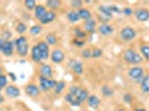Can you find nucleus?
Wrapping results in <instances>:
<instances>
[{"label":"nucleus","mask_w":149,"mask_h":111,"mask_svg":"<svg viewBox=\"0 0 149 111\" xmlns=\"http://www.w3.org/2000/svg\"><path fill=\"white\" fill-rule=\"evenodd\" d=\"M0 51L6 56V57L13 56V51H15V41H11V40L5 41V43H3V46H2V48H1Z\"/></svg>","instance_id":"nucleus-9"},{"label":"nucleus","mask_w":149,"mask_h":111,"mask_svg":"<svg viewBox=\"0 0 149 111\" xmlns=\"http://www.w3.org/2000/svg\"><path fill=\"white\" fill-rule=\"evenodd\" d=\"M113 27L111 25H108V24H101L98 27V32H99L101 36H105V37H109L113 33Z\"/></svg>","instance_id":"nucleus-11"},{"label":"nucleus","mask_w":149,"mask_h":111,"mask_svg":"<svg viewBox=\"0 0 149 111\" xmlns=\"http://www.w3.org/2000/svg\"><path fill=\"white\" fill-rule=\"evenodd\" d=\"M128 76L132 81L135 82H141L145 72H143V69L139 66H134L128 70Z\"/></svg>","instance_id":"nucleus-3"},{"label":"nucleus","mask_w":149,"mask_h":111,"mask_svg":"<svg viewBox=\"0 0 149 111\" xmlns=\"http://www.w3.org/2000/svg\"><path fill=\"white\" fill-rule=\"evenodd\" d=\"M140 89L143 93H149V74L143 76V80L140 82Z\"/></svg>","instance_id":"nucleus-22"},{"label":"nucleus","mask_w":149,"mask_h":111,"mask_svg":"<svg viewBox=\"0 0 149 111\" xmlns=\"http://www.w3.org/2000/svg\"><path fill=\"white\" fill-rule=\"evenodd\" d=\"M101 93H102V96L109 98V97H112V96H113V90H112L110 87H108L105 85V86L101 87Z\"/></svg>","instance_id":"nucleus-30"},{"label":"nucleus","mask_w":149,"mask_h":111,"mask_svg":"<svg viewBox=\"0 0 149 111\" xmlns=\"http://www.w3.org/2000/svg\"><path fill=\"white\" fill-rule=\"evenodd\" d=\"M15 47L17 50V53L22 58L27 57L29 53V44L25 36H20L15 40Z\"/></svg>","instance_id":"nucleus-2"},{"label":"nucleus","mask_w":149,"mask_h":111,"mask_svg":"<svg viewBox=\"0 0 149 111\" xmlns=\"http://www.w3.org/2000/svg\"><path fill=\"white\" fill-rule=\"evenodd\" d=\"M11 36H13V33H11L10 31H5V32H2L1 39L5 40V41H9V39L11 38Z\"/></svg>","instance_id":"nucleus-40"},{"label":"nucleus","mask_w":149,"mask_h":111,"mask_svg":"<svg viewBox=\"0 0 149 111\" xmlns=\"http://www.w3.org/2000/svg\"><path fill=\"white\" fill-rule=\"evenodd\" d=\"M135 17L137 18V20L145 22V21H148L149 20V10L146 8H139L135 10Z\"/></svg>","instance_id":"nucleus-8"},{"label":"nucleus","mask_w":149,"mask_h":111,"mask_svg":"<svg viewBox=\"0 0 149 111\" xmlns=\"http://www.w3.org/2000/svg\"><path fill=\"white\" fill-rule=\"evenodd\" d=\"M33 11H35V17H36L38 20H40V19L46 15V12H47L48 10H47L46 6H44V5H37V7L35 8Z\"/></svg>","instance_id":"nucleus-18"},{"label":"nucleus","mask_w":149,"mask_h":111,"mask_svg":"<svg viewBox=\"0 0 149 111\" xmlns=\"http://www.w3.org/2000/svg\"><path fill=\"white\" fill-rule=\"evenodd\" d=\"M74 36H76V38H77V39L85 40V38L87 37V33H86V31L81 30L80 28H74Z\"/></svg>","instance_id":"nucleus-31"},{"label":"nucleus","mask_w":149,"mask_h":111,"mask_svg":"<svg viewBox=\"0 0 149 111\" xmlns=\"http://www.w3.org/2000/svg\"><path fill=\"white\" fill-rule=\"evenodd\" d=\"M5 93H6L7 97L9 98H18L20 96V90L19 88H17L16 86H7L5 88Z\"/></svg>","instance_id":"nucleus-12"},{"label":"nucleus","mask_w":149,"mask_h":111,"mask_svg":"<svg viewBox=\"0 0 149 111\" xmlns=\"http://www.w3.org/2000/svg\"><path fill=\"white\" fill-rule=\"evenodd\" d=\"M134 111H148V110H146L145 108H137V109H135Z\"/></svg>","instance_id":"nucleus-47"},{"label":"nucleus","mask_w":149,"mask_h":111,"mask_svg":"<svg viewBox=\"0 0 149 111\" xmlns=\"http://www.w3.org/2000/svg\"><path fill=\"white\" fill-rule=\"evenodd\" d=\"M16 31L20 33V36H22V33H25L26 31H27V25H26L25 22H20L17 25V28H16Z\"/></svg>","instance_id":"nucleus-35"},{"label":"nucleus","mask_w":149,"mask_h":111,"mask_svg":"<svg viewBox=\"0 0 149 111\" xmlns=\"http://www.w3.org/2000/svg\"><path fill=\"white\" fill-rule=\"evenodd\" d=\"M81 88L79 86H71L69 88V91L68 92L70 94H72V96H77V93L79 92V90H80Z\"/></svg>","instance_id":"nucleus-38"},{"label":"nucleus","mask_w":149,"mask_h":111,"mask_svg":"<svg viewBox=\"0 0 149 111\" xmlns=\"http://www.w3.org/2000/svg\"><path fill=\"white\" fill-rule=\"evenodd\" d=\"M39 74L40 77H46V78H51L52 77V68L48 63H44L39 68Z\"/></svg>","instance_id":"nucleus-14"},{"label":"nucleus","mask_w":149,"mask_h":111,"mask_svg":"<svg viewBox=\"0 0 149 111\" xmlns=\"http://www.w3.org/2000/svg\"><path fill=\"white\" fill-rule=\"evenodd\" d=\"M140 53L143 58H145L146 60H149V44H143L140 47Z\"/></svg>","instance_id":"nucleus-32"},{"label":"nucleus","mask_w":149,"mask_h":111,"mask_svg":"<svg viewBox=\"0 0 149 111\" xmlns=\"http://www.w3.org/2000/svg\"><path fill=\"white\" fill-rule=\"evenodd\" d=\"M120 37L124 41H131L137 37V32L132 27L126 26L120 30Z\"/></svg>","instance_id":"nucleus-5"},{"label":"nucleus","mask_w":149,"mask_h":111,"mask_svg":"<svg viewBox=\"0 0 149 111\" xmlns=\"http://www.w3.org/2000/svg\"><path fill=\"white\" fill-rule=\"evenodd\" d=\"M60 6H61V1L60 0H48V1H46V7L50 8L52 11L55 9H58Z\"/></svg>","instance_id":"nucleus-27"},{"label":"nucleus","mask_w":149,"mask_h":111,"mask_svg":"<svg viewBox=\"0 0 149 111\" xmlns=\"http://www.w3.org/2000/svg\"><path fill=\"white\" fill-rule=\"evenodd\" d=\"M29 32H30L31 36H39L42 32V27H41V25H33L32 27H30Z\"/></svg>","instance_id":"nucleus-28"},{"label":"nucleus","mask_w":149,"mask_h":111,"mask_svg":"<svg viewBox=\"0 0 149 111\" xmlns=\"http://www.w3.org/2000/svg\"><path fill=\"white\" fill-rule=\"evenodd\" d=\"M3 43H5V40H2L1 38H0V50L2 48V46H3Z\"/></svg>","instance_id":"nucleus-46"},{"label":"nucleus","mask_w":149,"mask_h":111,"mask_svg":"<svg viewBox=\"0 0 149 111\" xmlns=\"http://www.w3.org/2000/svg\"><path fill=\"white\" fill-rule=\"evenodd\" d=\"M37 47L39 51L41 52V56H42V59L44 60H47L50 57V49H49V44L46 42L45 40H41L37 43Z\"/></svg>","instance_id":"nucleus-7"},{"label":"nucleus","mask_w":149,"mask_h":111,"mask_svg":"<svg viewBox=\"0 0 149 111\" xmlns=\"http://www.w3.org/2000/svg\"><path fill=\"white\" fill-rule=\"evenodd\" d=\"M74 97H76V98L78 99V100L80 101L81 103H82V102L87 101L88 97H89L88 90H87V89H84V88H81L80 90H79V92L77 93V96H74Z\"/></svg>","instance_id":"nucleus-24"},{"label":"nucleus","mask_w":149,"mask_h":111,"mask_svg":"<svg viewBox=\"0 0 149 111\" xmlns=\"http://www.w3.org/2000/svg\"><path fill=\"white\" fill-rule=\"evenodd\" d=\"M72 68V71H74L76 74H84V65L81 63L80 61H74L71 66Z\"/></svg>","instance_id":"nucleus-25"},{"label":"nucleus","mask_w":149,"mask_h":111,"mask_svg":"<svg viewBox=\"0 0 149 111\" xmlns=\"http://www.w3.org/2000/svg\"><path fill=\"white\" fill-rule=\"evenodd\" d=\"M8 86V77L6 74H0V91Z\"/></svg>","instance_id":"nucleus-34"},{"label":"nucleus","mask_w":149,"mask_h":111,"mask_svg":"<svg viewBox=\"0 0 149 111\" xmlns=\"http://www.w3.org/2000/svg\"><path fill=\"white\" fill-rule=\"evenodd\" d=\"M78 13H79L80 20H84V21H87V20L93 18V15L90 12V10H88L87 8H81V9H79Z\"/></svg>","instance_id":"nucleus-21"},{"label":"nucleus","mask_w":149,"mask_h":111,"mask_svg":"<svg viewBox=\"0 0 149 111\" xmlns=\"http://www.w3.org/2000/svg\"><path fill=\"white\" fill-rule=\"evenodd\" d=\"M25 7L27 8V10H35V8L37 7V2L35 0H26Z\"/></svg>","instance_id":"nucleus-33"},{"label":"nucleus","mask_w":149,"mask_h":111,"mask_svg":"<svg viewBox=\"0 0 149 111\" xmlns=\"http://www.w3.org/2000/svg\"><path fill=\"white\" fill-rule=\"evenodd\" d=\"M65 52L61 49H54L50 53V59L51 61L56 65H60L65 60Z\"/></svg>","instance_id":"nucleus-6"},{"label":"nucleus","mask_w":149,"mask_h":111,"mask_svg":"<svg viewBox=\"0 0 149 111\" xmlns=\"http://www.w3.org/2000/svg\"><path fill=\"white\" fill-rule=\"evenodd\" d=\"M72 43H74V46H77V47H82V46H85V40H81V39H74L72 40Z\"/></svg>","instance_id":"nucleus-41"},{"label":"nucleus","mask_w":149,"mask_h":111,"mask_svg":"<svg viewBox=\"0 0 149 111\" xmlns=\"http://www.w3.org/2000/svg\"><path fill=\"white\" fill-rule=\"evenodd\" d=\"M65 100L67 101V102H69L71 105H74V107H79V105H81V102L78 100V99L76 98L74 96H72V94H70V93H67L66 96H65Z\"/></svg>","instance_id":"nucleus-23"},{"label":"nucleus","mask_w":149,"mask_h":111,"mask_svg":"<svg viewBox=\"0 0 149 111\" xmlns=\"http://www.w3.org/2000/svg\"><path fill=\"white\" fill-rule=\"evenodd\" d=\"M84 27H85V30H86L87 33L93 35V33H95L96 28H97V20L93 18L89 19V20H87V21H85Z\"/></svg>","instance_id":"nucleus-13"},{"label":"nucleus","mask_w":149,"mask_h":111,"mask_svg":"<svg viewBox=\"0 0 149 111\" xmlns=\"http://www.w3.org/2000/svg\"><path fill=\"white\" fill-rule=\"evenodd\" d=\"M45 41L48 43L49 46H55V44L58 42V38H57V36L55 35V33L50 32V33H48V35L46 36V38H45Z\"/></svg>","instance_id":"nucleus-26"},{"label":"nucleus","mask_w":149,"mask_h":111,"mask_svg":"<svg viewBox=\"0 0 149 111\" xmlns=\"http://www.w3.org/2000/svg\"><path fill=\"white\" fill-rule=\"evenodd\" d=\"M31 59H32L35 62H37V63H40L41 61H44L42 56H41V52H40L39 49H38L37 44L33 46V47L31 48Z\"/></svg>","instance_id":"nucleus-16"},{"label":"nucleus","mask_w":149,"mask_h":111,"mask_svg":"<svg viewBox=\"0 0 149 111\" xmlns=\"http://www.w3.org/2000/svg\"><path fill=\"white\" fill-rule=\"evenodd\" d=\"M117 111H128V110H126V109H124V108H121V109H119V110Z\"/></svg>","instance_id":"nucleus-49"},{"label":"nucleus","mask_w":149,"mask_h":111,"mask_svg":"<svg viewBox=\"0 0 149 111\" xmlns=\"http://www.w3.org/2000/svg\"><path fill=\"white\" fill-rule=\"evenodd\" d=\"M25 92L28 97H32V98H36L39 96L40 93V88L37 86V85H33V83H30V85H27L25 88Z\"/></svg>","instance_id":"nucleus-10"},{"label":"nucleus","mask_w":149,"mask_h":111,"mask_svg":"<svg viewBox=\"0 0 149 111\" xmlns=\"http://www.w3.org/2000/svg\"><path fill=\"white\" fill-rule=\"evenodd\" d=\"M82 1L81 0H74V1H70V6L72 7V10H76V9H81L82 8Z\"/></svg>","instance_id":"nucleus-36"},{"label":"nucleus","mask_w":149,"mask_h":111,"mask_svg":"<svg viewBox=\"0 0 149 111\" xmlns=\"http://www.w3.org/2000/svg\"><path fill=\"white\" fill-rule=\"evenodd\" d=\"M57 15L55 11H52V10H48L46 15H45L42 18L40 19L39 21H40V24L41 25H47V24H50V22H52L55 19H56Z\"/></svg>","instance_id":"nucleus-15"},{"label":"nucleus","mask_w":149,"mask_h":111,"mask_svg":"<svg viewBox=\"0 0 149 111\" xmlns=\"http://www.w3.org/2000/svg\"><path fill=\"white\" fill-rule=\"evenodd\" d=\"M81 57L85 58V59H89V58H93V55H91V50L90 49H84L82 52H81Z\"/></svg>","instance_id":"nucleus-39"},{"label":"nucleus","mask_w":149,"mask_h":111,"mask_svg":"<svg viewBox=\"0 0 149 111\" xmlns=\"http://www.w3.org/2000/svg\"><path fill=\"white\" fill-rule=\"evenodd\" d=\"M57 85V81L52 78H46V77H40L39 78V88L42 91H49L54 90Z\"/></svg>","instance_id":"nucleus-4"},{"label":"nucleus","mask_w":149,"mask_h":111,"mask_svg":"<svg viewBox=\"0 0 149 111\" xmlns=\"http://www.w3.org/2000/svg\"><path fill=\"white\" fill-rule=\"evenodd\" d=\"M3 101H5V98H3V97H2L1 94H0V103H2Z\"/></svg>","instance_id":"nucleus-48"},{"label":"nucleus","mask_w":149,"mask_h":111,"mask_svg":"<svg viewBox=\"0 0 149 111\" xmlns=\"http://www.w3.org/2000/svg\"><path fill=\"white\" fill-rule=\"evenodd\" d=\"M67 19L69 20V22L71 24H76L80 20V17H79V13H78V10H70L67 12Z\"/></svg>","instance_id":"nucleus-19"},{"label":"nucleus","mask_w":149,"mask_h":111,"mask_svg":"<svg viewBox=\"0 0 149 111\" xmlns=\"http://www.w3.org/2000/svg\"><path fill=\"white\" fill-rule=\"evenodd\" d=\"M124 100L126 102H128V103H130L131 101H132V96H131L130 93H126L124 96Z\"/></svg>","instance_id":"nucleus-44"},{"label":"nucleus","mask_w":149,"mask_h":111,"mask_svg":"<svg viewBox=\"0 0 149 111\" xmlns=\"http://www.w3.org/2000/svg\"><path fill=\"white\" fill-rule=\"evenodd\" d=\"M121 11H123V13H124L125 16H131L132 15V9L129 8V7H125Z\"/></svg>","instance_id":"nucleus-43"},{"label":"nucleus","mask_w":149,"mask_h":111,"mask_svg":"<svg viewBox=\"0 0 149 111\" xmlns=\"http://www.w3.org/2000/svg\"><path fill=\"white\" fill-rule=\"evenodd\" d=\"M98 11L101 13V16H105V17H107V18H109V19L112 18V15H113V13L111 12L110 7H109V6L100 5V6L98 7Z\"/></svg>","instance_id":"nucleus-20"},{"label":"nucleus","mask_w":149,"mask_h":111,"mask_svg":"<svg viewBox=\"0 0 149 111\" xmlns=\"http://www.w3.org/2000/svg\"><path fill=\"white\" fill-rule=\"evenodd\" d=\"M109 7H110V10H111L112 13H121L123 12L121 9H120L119 7L115 6V5H111V6H109Z\"/></svg>","instance_id":"nucleus-42"},{"label":"nucleus","mask_w":149,"mask_h":111,"mask_svg":"<svg viewBox=\"0 0 149 111\" xmlns=\"http://www.w3.org/2000/svg\"><path fill=\"white\" fill-rule=\"evenodd\" d=\"M0 74H2V68L0 67Z\"/></svg>","instance_id":"nucleus-50"},{"label":"nucleus","mask_w":149,"mask_h":111,"mask_svg":"<svg viewBox=\"0 0 149 111\" xmlns=\"http://www.w3.org/2000/svg\"><path fill=\"white\" fill-rule=\"evenodd\" d=\"M123 59L126 63H129L132 66H137L139 63L143 62V57L140 53H138L136 50L134 49H126L124 51V55H123Z\"/></svg>","instance_id":"nucleus-1"},{"label":"nucleus","mask_w":149,"mask_h":111,"mask_svg":"<svg viewBox=\"0 0 149 111\" xmlns=\"http://www.w3.org/2000/svg\"><path fill=\"white\" fill-rule=\"evenodd\" d=\"M87 103L90 108L96 109V108L99 107L100 99L98 98V96H96V94H89V97H88V99H87Z\"/></svg>","instance_id":"nucleus-17"},{"label":"nucleus","mask_w":149,"mask_h":111,"mask_svg":"<svg viewBox=\"0 0 149 111\" xmlns=\"http://www.w3.org/2000/svg\"><path fill=\"white\" fill-rule=\"evenodd\" d=\"M104 53V51L102 49H100V48H95V49L91 50V55H93V58H99L101 57Z\"/></svg>","instance_id":"nucleus-37"},{"label":"nucleus","mask_w":149,"mask_h":111,"mask_svg":"<svg viewBox=\"0 0 149 111\" xmlns=\"http://www.w3.org/2000/svg\"><path fill=\"white\" fill-rule=\"evenodd\" d=\"M8 74H9V77L11 78V80H13V82H15V81H17V76L13 74V72H9Z\"/></svg>","instance_id":"nucleus-45"},{"label":"nucleus","mask_w":149,"mask_h":111,"mask_svg":"<svg viewBox=\"0 0 149 111\" xmlns=\"http://www.w3.org/2000/svg\"><path fill=\"white\" fill-rule=\"evenodd\" d=\"M65 88H66V82L65 81H57V85L54 89V91L56 94H60L65 90Z\"/></svg>","instance_id":"nucleus-29"}]
</instances>
